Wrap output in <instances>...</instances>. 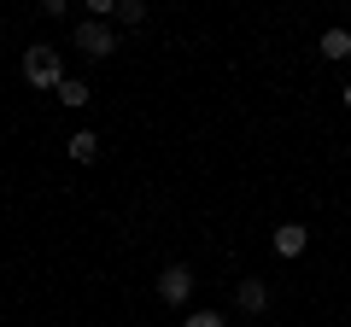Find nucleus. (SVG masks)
<instances>
[{"instance_id":"1","label":"nucleus","mask_w":351,"mask_h":327,"mask_svg":"<svg viewBox=\"0 0 351 327\" xmlns=\"http://www.w3.org/2000/svg\"><path fill=\"white\" fill-rule=\"evenodd\" d=\"M24 82H29V88H59V82H64L59 47H29L24 53Z\"/></svg>"},{"instance_id":"2","label":"nucleus","mask_w":351,"mask_h":327,"mask_svg":"<svg viewBox=\"0 0 351 327\" xmlns=\"http://www.w3.org/2000/svg\"><path fill=\"white\" fill-rule=\"evenodd\" d=\"M158 298H164V304H188V298H193V269H188V263H170V269L158 275Z\"/></svg>"},{"instance_id":"3","label":"nucleus","mask_w":351,"mask_h":327,"mask_svg":"<svg viewBox=\"0 0 351 327\" xmlns=\"http://www.w3.org/2000/svg\"><path fill=\"white\" fill-rule=\"evenodd\" d=\"M76 47H82L88 59H106V53H112L117 41H112V29H106L100 18H88V24H76Z\"/></svg>"},{"instance_id":"4","label":"nucleus","mask_w":351,"mask_h":327,"mask_svg":"<svg viewBox=\"0 0 351 327\" xmlns=\"http://www.w3.org/2000/svg\"><path fill=\"white\" fill-rule=\"evenodd\" d=\"M234 298H240V310H246V315H258V310H269V287H263V280H240V287H234Z\"/></svg>"},{"instance_id":"5","label":"nucleus","mask_w":351,"mask_h":327,"mask_svg":"<svg viewBox=\"0 0 351 327\" xmlns=\"http://www.w3.org/2000/svg\"><path fill=\"white\" fill-rule=\"evenodd\" d=\"M304 246H311V234H304L299 222H281V228H276V252H281V257H299Z\"/></svg>"},{"instance_id":"6","label":"nucleus","mask_w":351,"mask_h":327,"mask_svg":"<svg viewBox=\"0 0 351 327\" xmlns=\"http://www.w3.org/2000/svg\"><path fill=\"white\" fill-rule=\"evenodd\" d=\"M322 59H351V29H322Z\"/></svg>"},{"instance_id":"7","label":"nucleus","mask_w":351,"mask_h":327,"mask_svg":"<svg viewBox=\"0 0 351 327\" xmlns=\"http://www.w3.org/2000/svg\"><path fill=\"white\" fill-rule=\"evenodd\" d=\"M71 158L76 164H94V158H100V135H88V129H82V135H71Z\"/></svg>"},{"instance_id":"8","label":"nucleus","mask_w":351,"mask_h":327,"mask_svg":"<svg viewBox=\"0 0 351 327\" xmlns=\"http://www.w3.org/2000/svg\"><path fill=\"white\" fill-rule=\"evenodd\" d=\"M59 105H88V82L64 76V82H59Z\"/></svg>"},{"instance_id":"9","label":"nucleus","mask_w":351,"mask_h":327,"mask_svg":"<svg viewBox=\"0 0 351 327\" xmlns=\"http://www.w3.org/2000/svg\"><path fill=\"white\" fill-rule=\"evenodd\" d=\"M117 24H141V18H147V6H141V0H117Z\"/></svg>"},{"instance_id":"10","label":"nucleus","mask_w":351,"mask_h":327,"mask_svg":"<svg viewBox=\"0 0 351 327\" xmlns=\"http://www.w3.org/2000/svg\"><path fill=\"white\" fill-rule=\"evenodd\" d=\"M182 327H228V322H223V315H217V310H199V315H188V322H182Z\"/></svg>"},{"instance_id":"11","label":"nucleus","mask_w":351,"mask_h":327,"mask_svg":"<svg viewBox=\"0 0 351 327\" xmlns=\"http://www.w3.org/2000/svg\"><path fill=\"white\" fill-rule=\"evenodd\" d=\"M346 105H351V88H346Z\"/></svg>"}]
</instances>
